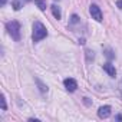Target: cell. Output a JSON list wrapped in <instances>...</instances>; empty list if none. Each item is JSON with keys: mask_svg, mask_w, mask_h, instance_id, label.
<instances>
[{"mask_svg": "<svg viewBox=\"0 0 122 122\" xmlns=\"http://www.w3.org/2000/svg\"><path fill=\"white\" fill-rule=\"evenodd\" d=\"M47 36V30L45 27L43 23L40 22H35L33 23V33H32V40L33 42H40L42 39H45Z\"/></svg>", "mask_w": 122, "mask_h": 122, "instance_id": "6da1fadb", "label": "cell"}, {"mask_svg": "<svg viewBox=\"0 0 122 122\" xmlns=\"http://www.w3.org/2000/svg\"><path fill=\"white\" fill-rule=\"evenodd\" d=\"M6 30H7V33L12 36L13 40H16V42L20 40V23H19L17 20H10V22H7V23H6Z\"/></svg>", "mask_w": 122, "mask_h": 122, "instance_id": "7a4b0ae2", "label": "cell"}, {"mask_svg": "<svg viewBox=\"0 0 122 122\" xmlns=\"http://www.w3.org/2000/svg\"><path fill=\"white\" fill-rule=\"evenodd\" d=\"M89 13L92 16V19H95L96 22H102V12H101V7L98 5H91L89 6Z\"/></svg>", "mask_w": 122, "mask_h": 122, "instance_id": "3957f363", "label": "cell"}, {"mask_svg": "<svg viewBox=\"0 0 122 122\" xmlns=\"http://www.w3.org/2000/svg\"><path fill=\"white\" fill-rule=\"evenodd\" d=\"M63 85H65V88H66L69 92H75L76 88H78V82H76L73 78H66V79L63 81Z\"/></svg>", "mask_w": 122, "mask_h": 122, "instance_id": "277c9868", "label": "cell"}, {"mask_svg": "<svg viewBox=\"0 0 122 122\" xmlns=\"http://www.w3.org/2000/svg\"><path fill=\"white\" fill-rule=\"evenodd\" d=\"M111 111H112V108H111L109 105H103V106L99 108V111H98V116H99L101 119H106V118L111 116Z\"/></svg>", "mask_w": 122, "mask_h": 122, "instance_id": "5b68a950", "label": "cell"}, {"mask_svg": "<svg viewBox=\"0 0 122 122\" xmlns=\"http://www.w3.org/2000/svg\"><path fill=\"white\" fill-rule=\"evenodd\" d=\"M103 71H105L109 76H112V78L116 75V69H115V66L111 65V63H105V65H103Z\"/></svg>", "mask_w": 122, "mask_h": 122, "instance_id": "8992f818", "label": "cell"}, {"mask_svg": "<svg viewBox=\"0 0 122 122\" xmlns=\"http://www.w3.org/2000/svg\"><path fill=\"white\" fill-rule=\"evenodd\" d=\"M50 9H52V13H53V16H55V17H56L57 20H59L60 17H62V13H60V9H59V7H57L56 5H53V6H52Z\"/></svg>", "mask_w": 122, "mask_h": 122, "instance_id": "52a82bcc", "label": "cell"}, {"mask_svg": "<svg viewBox=\"0 0 122 122\" xmlns=\"http://www.w3.org/2000/svg\"><path fill=\"white\" fill-rule=\"evenodd\" d=\"M35 5H36L42 12L46 10V0H35Z\"/></svg>", "mask_w": 122, "mask_h": 122, "instance_id": "ba28073f", "label": "cell"}, {"mask_svg": "<svg viewBox=\"0 0 122 122\" xmlns=\"http://www.w3.org/2000/svg\"><path fill=\"white\" fill-rule=\"evenodd\" d=\"M36 83L39 85V89H40V92H43V93H45V92H47V86H46L45 83H42V81H40V79H36Z\"/></svg>", "mask_w": 122, "mask_h": 122, "instance_id": "9c48e42d", "label": "cell"}, {"mask_svg": "<svg viewBox=\"0 0 122 122\" xmlns=\"http://www.w3.org/2000/svg\"><path fill=\"white\" fill-rule=\"evenodd\" d=\"M105 56H106V57H108L109 60L115 57V55H113V52H112L111 49H105Z\"/></svg>", "mask_w": 122, "mask_h": 122, "instance_id": "30bf717a", "label": "cell"}, {"mask_svg": "<svg viewBox=\"0 0 122 122\" xmlns=\"http://www.w3.org/2000/svg\"><path fill=\"white\" fill-rule=\"evenodd\" d=\"M12 6H13L15 10H20V7H22V5H20L19 0H13V2H12Z\"/></svg>", "mask_w": 122, "mask_h": 122, "instance_id": "8fae6325", "label": "cell"}, {"mask_svg": "<svg viewBox=\"0 0 122 122\" xmlns=\"http://www.w3.org/2000/svg\"><path fill=\"white\" fill-rule=\"evenodd\" d=\"M85 53H86V57H88V62H91V60L95 57V55H93V52H92V50H86Z\"/></svg>", "mask_w": 122, "mask_h": 122, "instance_id": "7c38bea8", "label": "cell"}, {"mask_svg": "<svg viewBox=\"0 0 122 122\" xmlns=\"http://www.w3.org/2000/svg\"><path fill=\"white\" fill-rule=\"evenodd\" d=\"M0 101H2V109L3 111H6V99H5V95H2V99H0Z\"/></svg>", "mask_w": 122, "mask_h": 122, "instance_id": "4fadbf2b", "label": "cell"}, {"mask_svg": "<svg viewBox=\"0 0 122 122\" xmlns=\"http://www.w3.org/2000/svg\"><path fill=\"white\" fill-rule=\"evenodd\" d=\"M78 22H79L78 15H72V17H71V23H78Z\"/></svg>", "mask_w": 122, "mask_h": 122, "instance_id": "5bb4252c", "label": "cell"}, {"mask_svg": "<svg viewBox=\"0 0 122 122\" xmlns=\"http://www.w3.org/2000/svg\"><path fill=\"white\" fill-rule=\"evenodd\" d=\"M116 7L122 10V0H118V2H116Z\"/></svg>", "mask_w": 122, "mask_h": 122, "instance_id": "9a60e30c", "label": "cell"}, {"mask_svg": "<svg viewBox=\"0 0 122 122\" xmlns=\"http://www.w3.org/2000/svg\"><path fill=\"white\" fill-rule=\"evenodd\" d=\"M119 93H121V96H122V79H121V82H119Z\"/></svg>", "mask_w": 122, "mask_h": 122, "instance_id": "2e32d148", "label": "cell"}, {"mask_svg": "<svg viewBox=\"0 0 122 122\" xmlns=\"http://www.w3.org/2000/svg\"><path fill=\"white\" fill-rule=\"evenodd\" d=\"M116 119L118 121H122V115H116Z\"/></svg>", "mask_w": 122, "mask_h": 122, "instance_id": "e0dca14e", "label": "cell"}, {"mask_svg": "<svg viewBox=\"0 0 122 122\" xmlns=\"http://www.w3.org/2000/svg\"><path fill=\"white\" fill-rule=\"evenodd\" d=\"M6 5V0H2V6H5Z\"/></svg>", "mask_w": 122, "mask_h": 122, "instance_id": "ac0fdd59", "label": "cell"}]
</instances>
